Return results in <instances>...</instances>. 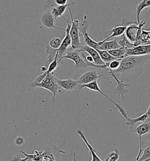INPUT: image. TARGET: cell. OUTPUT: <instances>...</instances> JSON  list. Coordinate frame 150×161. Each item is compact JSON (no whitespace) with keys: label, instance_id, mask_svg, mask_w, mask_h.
I'll list each match as a JSON object with an SVG mask.
<instances>
[{"label":"cell","instance_id":"obj_5","mask_svg":"<svg viewBox=\"0 0 150 161\" xmlns=\"http://www.w3.org/2000/svg\"><path fill=\"white\" fill-rule=\"evenodd\" d=\"M88 27H89V23L87 21V16L85 15L83 16V20L82 24L80 25L79 30L80 36H83L86 45L88 46L89 47L93 48L97 50H100V46L98 42L94 41L89 36V34L88 33Z\"/></svg>","mask_w":150,"mask_h":161},{"label":"cell","instance_id":"obj_32","mask_svg":"<svg viewBox=\"0 0 150 161\" xmlns=\"http://www.w3.org/2000/svg\"><path fill=\"white\" fill-rule=\"evenodd\" d=\"M27 156V155H26ZM31 159L29 156H27V157L25 158H23V159H21V158H20V155H17L16 156H14L12 158V159H11V161H27L29 159Z\"/></svg>","mask_w":150,"mask_h":161},{"label":"cell","instance_id":"obj_10","mask_svg":"<svg viewBox=\"0 0 150 161\" xmlns=\"http://www.w3.org/2000/svg\"><path fill=\"white\" fill-rule=\"evenodd\" d=\"M83 88H87V89H88L89 90L97 92H98L99 93H100L101 95H103V96H104L105 98H106V99L108 100L109 101H110V102L112 103V104H114V105L117 108V109L118 110V111L120 112V113H121L122 112V111L124 110V108L122 106L121 104H118V103H117L116 102H114L112 99H111L110 97H108L107 95H105V94L103 93V92L100 90V87H99V86H98V80L94 81L93 82L90 83H89V84L83 85L80 86L79 87H78V89L79 90H81V89H83Z\"/></svg>","mask_w":150,"mask_h":161},{"label":"cell","instance_id":"obj_26","mask_svg":"<svg viewBox=\"0 0 150 161\" xmlns=\"http://www.w3.org/2000/svg\"><path fill=\"white\" fill-rule=\"evenodd\" d=\"M62 43V40L61 38L58 37H55L52 38L49 42V46L53 49H59L61 47Z\"/></svg>","mask_w":150,"mask_h":161},{"label":"cell","instance_id":"obj_24","mask_svg":"<svg viewBox=\"0 0 150 161\" xmlns=\"http://www.w3.org/2000/svg\"><path fill=\"white\" fill-rule=\"evenodd\" d=\"M108 52L113 57H116L117 58H122L126 56V48H119L114 49L112 50H109Z\"/></svg>","mask_w":150,"mask_h":161},{"label":"cell","instance_id":"obj_33","mask_svg":"<svg viewBox=\"0 0 150 161\" xmlns=\"http://www.w3.org/2000/svg\"><path fill=\"white\" fill-rule=\"evenodd\" d=\"M69 3V0H55V4L57 5H66Z\"/></svg>","mask_w":150,"mask_h":161},{"label":"cell","instance_id":"obj_6","mask_svg":"<svg viewBox=\"0 0 150 161\" xmlns=\"http://www.w3.org/2000/svg\"><path fill=\"white\" fill-rule=\"evenodd\" d=\"M131 132L136 133L139 137V152L136 158V161H138L140 158L141 153L142 152V136L145 134H148L150 133V120L147 119L144 122H142L138 126L134 127L130 130Z\"/></svg>","mask_w":150,"mask_h":161},{"label":"cell","instance_id":"obj_37","mask_svg":"<svg viewBox=\"0 0 150 161\" xmlns=\"http://www.w3.org/2000/svg\"><path fill=\"white\" fill-rule=\"evenodd\" d=\"M150 161V159H148V160H146V161Z\"/></svg>","mask_w":150,"mask_h":161},{"label":"cell","instance_id":"obj_19","mask_svg":"<svg viewBox=\"0 0 150 161\" xmlns=\"http://www.w3.org/2000/svg\"><path fill=\"white\" fill-rule=\"evenodd\" d=\"M147 44H150V31H146L142 29L140 37L134 44V47Z\"/></svg>","mask_w":150,"mask_h":161},{"label":"cell","instance_id":"obj_13","mask_svg":"<svg viewBox=\"0 0 150 161\" xmlns=\"http://www.w3.org/2000/svg\"><path fill=\"white\" fill-rule=\"evenodd\" d=\"M55 17L52 14L51 11H48L45 13H44L42 16H41V23L42 25H43L45 27H46L48 29H58L62 31H66V29H62V28H59L56 27L55 25Z\"/></svg>","mask_w":150,"mask_h":161},{"label":"cell","instance_id":"obj_27","mask_svg":"<svg viewBox=\"0 0 150 161\" xmlns=\"http://www.w3.org/2000/svg\"><path fill=\"white\" fill-rule=\"evenodd\" d=\"M122 59V58L117 59V60H113V61L110 62L108 64H107L106 65L108 66V70H111L112 71H114V70H117L119 68L120 66Z\"/></svg>","mask_w":150,"mask_h":161},{"label":"cell","instance_id":"obj_20","mask_svg":"<svg viewBox=\"0 0 150 161\" xmlns=\"http://www.w3.org/2000/svg\"><path fill=\"white\" fill-rule=\"evenodd\" d=\"M148 116L149 115L146 112L145 114L141 115L140 116L137 117L136 118L131 119L130 118H128L126 120V123L127 125L129 126L130 130H131L132 129V128L134 127V125H136V123L137 122H144L148 118Z\"/></svg>","mask_w":150,"mask_h":161},{"label":"cell","instance_id":"obj_22","mask_svg":"<svg viewBox=\"0 0 150 161\" xmlns=\"http://www.w3.org/2000/svg\"><path fill=\"white\" fill-rule=\"evenodd\" d=\"M149 7H150V0H142L138 4L136 7V16L137 21L138 24L140 23V15L141 11Z\"/></svg>","mask_w":150,"mask_h":161},{"label":"cell","instance_id":"obj_2","mask_svg":"<svg viewBox=\"0 0 150 161\" xmlns=\"http://www.w3.org/2000/svg\"><path fill=\"white\" fill-rule=\"evenodd\" d=\"M31 87L32 88L41 87V88L45 89L46 90H49L53 95V97L52 99V101L53 102L55 99L56 95L58 93L62 94V93H64L65 92L58 85V84L56 82V77L54 76L53 73H48L46 77L39 83H31Z\"/></svg>","mask_w":150,"mask_h":161},{"label":"cell","instance_id":"obj_14","mask_svg":"<svg viewBox=\"0 0 150 161\" xmlns=\"http://www.w3.org/2000/svg\"><path fill=\"white\" fill-rule=\"evenodd\" d=\"M80 51L82 52H84L87 53L88 54L90 55L93 58L94 63L98 66H104L106 65V64L103 62V60L100 57V54L98 52V50L94 49L93 48L89 47L87 45L83 46V47L80 49Z\"/></svg>","mask_w":150,"mask_h":161},{"label":"cell","instance_id":"obj_25","mask_svg":"<svg viewBox=\"0 0 150 161\" xmlns=\"http://www.w3.org/2000/svg\"><path fill=\"white\" fill-rule=\"evenodd\" d=\"M56 51V50H55ZM56 54L55 55V57L54 58V59L53 60V61L49 63V65L48 67V69H47V72L48 73H52L54 70H55L57 67L58 66V55H59V53L58 52H56Z\"/></svg>","mask_w":150,"mask_h":161},{"label":"cell","instance_id":"obj_8","mask_svg":"<svg viewBox=\"0 0 150 161\" xmlns=\"http://www.w3.org/2000/svg\"><path fill=\"white\" fill-rule=\"evenodd\" d=\"M67 23V27L66 29L65 37L62 40V43L61 44V47L59 49L55 50L56 52H58V61L61 59L62 57L63 56V54L66 53L69 48H70L72 44V40L71 37L70 36V30L71 28V23L67 21L66 19L65 20Z\"/></svg>","mask_w":150,"mask_h":161},{"label":"cell","instance_id":"obj_34","mask_svg":"<svg viewBox=\"0 0 150 161\" xmlns=\"http://www.w3.org/2000/svg\"><path fill=\"white\" fill-rule=\"evenodd\" d=\"M47 69H47L46 67L43 66L41 67V70H42V71H45H45H47Z\"/></svg>","mask_w":150,"mask_h":161},{"label":"cell","instance_id":"obj_28","mask_svg":"<svg viewBox=\"0 0 150 161\" xmlns=\"http://www.w3.org/2000/svg\"><path fill=\"white\" fill-rule=\"evenodd\" d=\"M148 159L150 160V147H146L142 151L140 158L137 161H144Z\"/></svg>","mask_w":150,"mask_h":161},{"label":"cell","instance_id":"obj_30","mask_svg":"<svg viewBox=\"0 0 150 161\" xmlns=\"http://www.w3.org/2000/svg\"><path fill=\"white\" fill-rule=\"evenodd\" d=\"M137 21H131L130 20H128L127 19H124L122 21V25L125 26V27H128L132 24H138Z\"/></svg>","mask_w":150,"mask_h":161},{"label":"cell","instance_id":"obj_21","mask_svg":"<svg viewBox=\"0 0 150 161\" xmlns=\"http://www.w3.org/2000/svg\"><path fill=\"white\" fill-rule=\"evenodd\" d=\"M70 4L69 3L68 4L65 5H58L55 7L52 8L51 11L52 14L54 16L55 19H57L59 17H61L63 19L65 20V19L63 17V15L64 14L67 7H70Z\"/></svg>","mask_w":150,"mask_h":161},{"label":"cell","instance_id":"obj_35","mask_svg":"<svg viewBox=\"0 0 150 161\" xmlns=\"http://www.w3.org/2000/svg\"><path fill=\"white\" fill-rule=\"evenodd\" d=\"M147 113L148 115H150V105L149 108H148V109L147 110Z\"/></svg>","mask_w":150,"mask_h":161},{"label":"cell","instance_id":"obj_3","mask_svg":"<svg viewBox=\"0 0 150 161\" xmlns=\"http://www.w3.org/2000/svg\"><path fill=\"white\" fill-rule=\"evenodd\" d=\"M69 11L71 17V28L70 30V36L72 40V44L70 48L68 50H80L83 47V45L80 41V23L78 19H74L73 16L70 10V6L69 7Z\"/></svg>","mask_w":150,"mask_h":161},{"label":"cell","instance_id":"obj_36","mask_svg":"<svg viewBox=\"0 0 150 161\" xmlns=\"http://www.w3.org/2000/svg\"><path fill=\"white\" fill-rule=\"evenodd\" d=\"M148 137H149V139H150V133H149L148 134Z\"/></svg>","mask_w":150,"mask_h":161},{"label":"cell","instance_id":"obj_11","mask_svg":"<svg viewBox=\"0 0 150 161\" xmlns=\"http://www.w3.org/2000/svg\"><path fill=\"white\" fill-rule=\"evenodd\" d=\"M104 76L103 75H98V72L96 70L86 71L84 73L82 76H80L78 79L79 86L78 87L83 85H87L90 83H92L94 81L98 80L99 78Z\"/></svg>","mask_w":150,"mask_h":161},{"label":"cell","instance_id":"obj_31","mask_svg":"<svg viewBox=\"0 0 150 161\" xmlns=\"http://www.w3.org/2000/svg\"><path fill=\"white\" fill-rule=\"evenodd\" d=\"M14 142L15 145H17V146H21L24 143L25 140H24V138L22 136H18L15 138Z\"/></svg>","mask_w":150,"mask_h":161},{"label":"cell","instance_id":"obj_4","mask_svg":"<svg viewBox=\"0 0 150 161\" xmlns=\"http://www.w3.org/2000/svg\"><path fill=\"white\" fill-rule=\"evenodd\" d=\"M145 24V20H142L139 24H132L127 27L124 35L126 37L127 40L130 43L134 44V46L136 41L140 37L142 28Z\"/></svg>","mask_w":150,"mask_h":161},{"label":"cell","instance_id":"obj_7","mask_svg":"<svg viewBox=\"0 0 150 161\" xmlns=\"http://www.w3.org/2000/svg\"><path fill=\"white\" fill-rule=\"evenodd\" d=\"M80 51L79 50H68L65 56L61 58V59L58 61L59 63L64 58H67L72 60V62L75 63V67L77 69H81V68H86L88 67L87 64L84 62L83 58L81 56L79 53Z\"/></svg>","mask_w":150,"mask_h":161},{"label":"cell","instance_id":"obj_15","mask_svg":"<svg viewBox=\"0 0 150 161\" xmlns=\"http://www.w3.org/2000/svg\"><path fill=\"white\" fill-rule=\"evenodd\" d=\"M76 133L79 135L80 136V137H81V139L83 141L85 145L87 146V147H88V149H89V152L92 155V161H108V159H109V155L106 158V159L104 161H102L98 156V155L96 154V150L94 149L93 147L90 145V143H89V141H88V139H86V137L85 136L84 133L82 132V130L80 129H78Z\"/></svg>","mask_w":150,"mask_h":161},{"label":"cell","instance_id":"obj_1","mask_svg":"<svg viewBox=\"0 0 150 161\" xmlns=\"http://www.w3.org/2000/svg\"><path fill=\"white\" fill-rule=\"evenodd\" d=\"M148 56H126L122 58L119 68L112 71L117 77L120 76V80H123L126 78L139 76L142 71L144 63L148 58Z\"/></svg>","mask_w":150,"mask_h":161},{"label":"cell","instance_id":"obj_16","mask_svg":"<svg viewBox=\"0 0 150 161\" xmlns=\"http://www.w3.org/2000/svg\"><path fill=\"white\" fill-rule=\"evenodd\" d=\"M56 82L62 89L67 92L74 90L76 88H78L79 86L78 80H74L72 79L61 80L56 78Z\"/></svg>","mask_w":150,"mask_h":161},{"label":"cell","instance_id":"obj_18","mask_svg":"<svg viewBox=\"0 0 150 161\" xmlns=\"http://www.w3.org/2000/svg\"><path fill=\"white\" fill-rule=\"evenodd\" d=\"M127 27L125 26H122V25H120V26H116L113 27L110 31V32L111 33V35L108 37V38L103 40V41H100L101 43H103L105 42H107L108 40H110V38H116L117 37L121 36L122 35L124 34L125 31L126 30Z\"/></svg>","mask_w":150,"mask_h":161},{"label":"cell","instance_id":"obj_9","mask_svg":"<svg viewBox=\"0 0 150 161\" xmlns=\"http://www.w3.org/2000/svg\"><path fill=\"white\" fill-rule=\"evenodd\" d=\"M108 75L112 76V78L115 80V81L117 82V87L115 88L114 90V93L119 95L121 97L122 100H124L125 99V93L127 92L128 90L126 89V87L127 86H130V85L129 83H126V81L123 80H120L118 79L115 73H113V71L111 70H109V72L108 73Z\"/></svg>","mask_w":150,"mask_h":161},{"label":"cell","instance_id":"obj_29","mask_svg":"<svg viewBox=\"0 0 150 161\" xmlns=\"http://www.w3.org/2000/svg\"><path fill=\"white\" fill-rule=\"evenodd\" d=\"M109 159L108 161H117L119 159L120 154L119 151L117 148L114 149V151L109 153Z\"/></svg>","mask_w":150,"mask_h":161},{"label":"cell","instance_id":"obj_12","mask_svg":"<svg viewBox=\"0 0 150 161\" xmlns=\"http://www.w3.org/2000/svg\"><path fill=\"white\" fill-rule=\"evenodd\" d=\"M150 54V44L140 45L131 48H126V56H142Z\"/></svg>","mask_w":150,"mask_h":161},{"label":"cell","instance_id":"obj_23","mask_svg":"<svg viewBox=\"0 0 150 161\" xmlns=\"http://www.w3.org/2000/svg\"><path fill=\"white\" fill-rule=\"evenodd\" d=\"M98 53L103 60V62H104L106 64L110 63V62H112L113 60L119 59L116 57H113L112 56L108 51L106 50H98Z\"/></svg>","mask_w":150,"mask_h":161},{"label":"cell","instance_id":"obj_17","mask_svg":"<svg viewBox=\"0 0 150 161\" xmlns=\"http://www.w3.org/2000/svg\"><path fill=\"white\" fill-rule=\"evenodd\" d=\"M98 43L100 46V50H102L109 51L122 47V46L118 43V42H117L116 38H114L113 40L107 41L103 43H101L100 42H99Z\"/></svg>","mask_w":150,"mask_h":161}]
</instances>
